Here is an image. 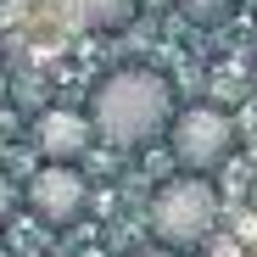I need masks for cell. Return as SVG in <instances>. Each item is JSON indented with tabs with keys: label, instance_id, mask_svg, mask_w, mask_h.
<instances>
[{
	"label": "cell",
	"instance_id": "277c9868",
	"mask_svg": "<svg viewBox=\"0 0 257 257\" xmlns=\"http://www.w3.org/2000/svg\"><path fill=\"white\" fill-rule=\"evenodd\" d=\"M23 196H28V207H34L45 224H73L78 212L90 207V179H84L73 162H45V168L28 179Z\"/></svg>",
	"mask_w": 257,
	"mask_h": 257
},
{
	"label": "cell",
	"instance_id": "30bf717a",
	"mask_svg": "<svg viewBox=\"0 0 257 257\" xmlns=\"http://www.w3.org/2000/svg\"><path fill=\"white\" fill-rule=\"evenodd\" d=\"M0 56H6V51H0Z\"/></svg>",
	"mask_w": 257,
	"mask_h": 257
},
{
	"label": "cell",
	"instance_id": "6da1fadb",
	"mask_svg": "<svg viewBox=\"0 0 257 257\" xmlns=\"http://www.w3.org/2000/svg\"><path fill=\"white\" fill-rule=\"evenodd\" d=\"M90 128L112 146H140L174 117V84L151 67H117L90 95Z\"/></svg>",
	"mask_w": 257,
	"mask_h": 257
},
{
	"label": "cell",
	"instance_id": "9c48e42d",
	"mask_svg": "<svg viewBox=\"0 0 257 257\" xmlns=\"http://www.w3.org/2000/svg\"><path fill=\"white\" fill-rule=\"evenodd\" d=\"M128 257H179V251H162V246H146V251H128Z\"/></svg>",
	"mask_w": 257,
	"mask_h": 257
},
{
	"label": "cell",
	"instance_id": "8fae6325",
	"mask_svg": "<svg viewBox=\"0 0 257 257\" xmlns=\"http://www.w3.org/2000/svg\"><path fill=\"white\" fill-rule=\"evenodd\" d=\"M251 201H257V196H251Z\"/></svg>",
	"mask_w": 257,
	"mask_h": 257
},
{
	"label": "cell",
	"instance_id": "3957f363",
	"mask_svg": "<svg viewBox=\"0 0 257 257\" xmlns=\"http://www.w3.org/2000/svg\"><path fill=\"white\" fill-rule=\"evenodd\" d=\"M229 151H235L229 112H218V106H185L174 117V157H179L185 174H201L207 179L212 168L229 162Z\"/></svg>",
	"mask_w": 257,
	"mask_h": 257
},
{
	"label": "cell",
	"instance_id": "ba28073f",
	"mask_svg": "<svg viewBox=\"0 0 257 257\" xmlns=\"http://www.w3.org/2000/svg\"><path fill=\"white\" fill-rule=\"evenodd\" d=\"M12 201H17V190H12L6 179H0V218H6V207H12Z\"/></svg>",
	"mask_w": 257,
	"mask_h": 257
},
{
	"label": "cell",
	"instance_id": "8992f818",
	"mask_svg": "<svg viewBox=\"0 0 257 257\" xmlns=\"http://www.w3.org/2000/svg\"><path fill=\"white\" fill-rule=\"evenodd\" d=\"M140 0H67V17L84 28V34H112L135 17Z\"/></svg>",
	"mask_w": 257,
	"mask_h": 257
},
{
	"label": "cell",
	"instance_id": "7a4b0ae2",
	"mask_svg": "<svg viewBox=\"0 0 257 257\" xmlns=\"http://www.w3.org/2000/svg\"><path fill=\"white\" fill-rule=\"evenodd\" d=\"M212 224H218V190H212L201 174H179L157 185L151 196V235L162 251H190L212 235Z\"/></svg>",
	"mask_w": 257,
	"mask_h": 257
},
{
	"label": "cell",
	"instance_id": "5b68a950",
	"mask_svg": "<svg viewBox=\"0 0 257 257\" xmlns=\"http://www.w3.org/2000/svg\"><path fill=\"white\" fill-rule=\"evenodd\" d=\"M95 128L84 112H67V106H45L34 123V146L45 151V162H78L84 151H90Z\"/></svg>",
	"mask_w": 257,
	"mask_h": 257
},
{
	"label": "cell",
	"instance_id": "52a82bcc",
	"mask_svg": "<svg viewBox=\"0 0 257 257\" xmlns=\"http://www.w3.org/2000/svg\"><path fill=\"white\" fill-rule=\"evenodd\" d=\"M174 6H179V17L196 23V28H218V23H229L235 0H174Z\"/></svg>",
	"mask_w": 257,
	"mask_h": 257
}]
</instances>
